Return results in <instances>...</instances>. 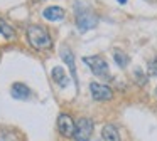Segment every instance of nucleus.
I'll return each mask as SVG.
<instances>
[{
    "instance_id": "nucleus-1",
    "label": "nucleus",
    "mask_w": 157,
    "mask_h": 141,
    "mask_svg": "<svg viewBox=\"0 0 157 141\" xmlns=\"http://www.w3.org/2000/svg\"><path fill=\"white\" fill-rule=\"evenodd\" d=\"M27 40L34 49L42 50L52 45L51 35L42 25H29L27 27Z\"/></svg>"
},
{
    "instance_id": "nucleus-2",
    "label": "nucleus",
    "mask_w": 157,
    "mask_h": 141,
    "mask_svg": "<svg viewBox=\"0 0 157 141\" xmlns=\"http://www.w3.org/2000/svg\"><path fill=\"white\" fill-rule=\"evenodd\" d=\"M96 22H98V19L88 5H81L79 2L76 3V25H78L79 32H88V30L95 29Z\"/></svg>"
},
{
    "instance_id": "nucleus-3",
    "label": "nucleus",
    "mask_w": 157,
    "mask_h": 141,
    "mask_svg": "<svg viewBox=\"0 0 157 141\" xmlns=\"http://www.w3.org/2000/svg\"><path fill=\"white\" fill-rule=\"evenodd\" d=\"M83 62L90 67V70H91L95 76L110 77L108 62L105 60V57H101V56H86V57H83Z\"/></svg>"
},
{
    "instance_id": "nucleus-4",
    "label": "nucleus",
    "mask_w": 157,
    "mask_h": 141,
    "mask_svg": "<svg viewBox=\"0 0 157 141\" xmlns=\"http://www.w3.org/2000/svg\"><path fill=\"white\" fill-rule=\"evenodd\" d=\"M93 133V121L90 118H81L76 123V129H75V139L76 141H90Z\"/></svg>"
},
{
    "instance_id": "nucleus-5",
    "label": "nucleus",
    "mask_w": 157,
    "mask_h": 141,
    "mask_svg": "<svg viewBox=\"0 0 157 141\" xmlns=\"http://www.w3.org/2000/svg\"><path fill=\"white\" fill-rule=\"evenodd\" d=\"M90 91H91V97L95 101H108L112 99V89L105 84H100V82H91L90 84Z\"/></svg>"
},
{
    "instance_id": "nucleus-6",
    "label": "nucleus",
    "mask_w": 157,
    "mask_h": 141,
    "mask_svg": "<svg viewBox=\"0 0 157 141\" xmlns=\"http://www.w3.org/2000/svg\"><path fill=\"white\" fill-rule=\"evenodd\" d=\"M58 129L63 136H75V129H76V124L73 123L71 116L68 114H59L58 118Z\"/></svg>"
},
{
    "instance_id": "nucleus-7",
    "label": "nucleus",
    "mask_w": 157,
    "mask_h": 141,
    "mask_svg": "<svg viewBox=\"0 0 157 141\" xmlns=\"http://www.w3.org/2000/svg\"><path fill=\"white\" fill-rule=\"evenodd\" d=\"M61 59L66 62V66L69 67V72H71V77L75 79L76 86H78V79H76V64H75V56H73V52L68 49V47H61Z\"/></svg>"
},
{
    "instance_id": "nucleus-8",
    "label": "nucleus",
    "mask_w": 157,
    "mask_h": 141,
    "mask_svg": "<svg viewBox=\"0 0 157 141\" xmlns=\"http://www.w3.org/2000/svg\"><path fill=\"white\" fill-rule=\"evenodd\" d=\"M10 94H12L14 99L25 101V99L31 97V89L22 82H15V84H12V87H10Z\"/></svg>"
},
{
    "instance_id": "nucleus-9",
    "label": "nucleus",
    "mask_w": 157,
    "mask_h": 141,
    "mask_svg": "<svg viewBox=\"0 0 157 141\" xmlns=\"http://www.w3.org/2000/svg\"><path fill=\"white\" fill-rule=\"evenodd\" d=\"M51 76H52V79H54V82L58 84L59 87H66V86H68V82H69V77H68V74L64 72V69H63L61 66H56L54 69L51 70Z\"/></svg>"
},
{
    "instance_id": "nucleus-10",
    "label": "nucleus",
    "mask_w": 157,
    "mask_h": 141,
    "mask_svg": "<svg viewBox=\"0 0 157 141\" xmlns=\"http://www.w3.org/2000/svg\"><path fill=\"white\" fill-rule=\"evenodd\" d=\"M42 17H44L46 20L56 22V20H61L63 17H64V10H63L61 7H48V9H44V12H42Z\"/></svg>"
},
{
    "instance_id": "nucleus-11",
    "label": "nucleus",
    "mask_w": 157,
    "mask_h": 141,
    "mask_svg": "<svg viewBox=\"0 0 157 141\" xmlns=\"http://www.w3.org/2000/svg\"><path fill=\"white\" fill-rule=\"evenodd\" d=\"M101 136H103V141H120L118 129H117L113 124H105V126H103Z\"/></svg>"
},
{
    "instance_id": "nucleus-12",
    "label": "nucleus",
    "mask_w": 157,
    "mask_h": 141,
    "mask_svg": "<svg viewBox=\"0 0 157 141\" xmlns=\"http://www.w3.org/2000/svg\"><path fill=\"white\" fill-rule=\"evenodd\" d=\"M0 37H2V39H5V40H12L15 37L14 29H12V27L9 25L5 20H2V19H0Z\"/></svg>"
},
{
    "instance_id": "nucleus-13",
    "label": "nucleus",
    "mask_w": 157,
    "mask_h": 141,
    "mask_svg": "<svg viewBox=\"0 0 157 141\" xmlns=\"http://www.w3.org/2000/svg\"><path fill=\"white\" fill-rule=\"evenodd\" d=\"M113 59H115V62L118 64L120 67H127L128 66V56H127L125 52H120V50H115L113 52Z\"/></svg>"
},
{
    "instance_id": "nucleus-14",
    "label": "nucleus",
    "mask_w": 157,
    "mask_h": 141,
    "mask_svg": "<svg viewBox=\"0 0 157 141\" xmlns=\"http://www.w3.org/2000/svg\"><path fill=\"white\" fill-rule=\"evenodd\" d=\"M147 72H149V76H154V77L157 76V56L149 62V66H147Z\"/></svg>"
},
{
    "instance_id": "nucleus-15",
    "label": "nucleus",
    "mask_w": 157,
    "mask_h": 141,
    "mask_svg": "<svg viewBox=\"0 0 157 141\" xmlns=\"http://www.w3.org/2000/svg\"><path fill=\"white\" fill-rule=\"evenodd\" d=\"M118 3H127V0H118Z\"/></svg>"
},
{
    "instance_id": "nucleus-16",
    "label": "nucleus",
    "mask_w": 157,
    "mask_h": 141,
    "mask_svg": "<svg viewBox=\"0 0 157 141\" xmlns=\"http://www.w3.org/2000/svg\"><path fill=\"white\" fill-rule=\"evenodd\" d=\"M34 2H37V0H34Z\"/></svg>"
}]
</instances>
